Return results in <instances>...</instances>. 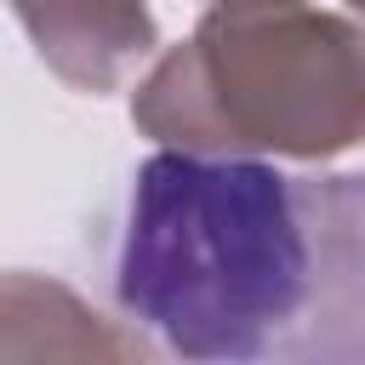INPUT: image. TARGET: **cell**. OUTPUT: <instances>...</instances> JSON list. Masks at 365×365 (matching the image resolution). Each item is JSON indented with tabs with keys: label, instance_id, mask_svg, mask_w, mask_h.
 <instances>
[{
	"label": "cell",
	"instance_id": "cell-2",
	"mask_svg": "<svg viewBox=\"0 0 365 365\" xmlns=\"http://www.w3.org/2000/svg\"><path fill=\"white\" fill-rule=\"evenodd\" d=\"M131 125L160 148L325 165L365 143V17L319 0H211L137 74Z\"/></svg>",
	"mask_w": 365,
	"mask_h": 365
},
{
	"label": "cell",
	"instance_id": "cell-5",
	"mask_svg": "<svg viewBox=\"0 0 365 365\" xmlns=\"http://www.w3.org/2000/svg\"><path fill=\"white\" fill-rule=\"evenodd\" d=\"M200 6H211V0H200Z\"/></svg>",
	"mask_w": 365,
	"mask_h": 365
},
{
	"label": "cell",
	"instance_id": "cell-4",
	"mask_svg": "<svg viewBox=\"0 0 365 365\" xmlns=\"http://www.w3.org/2000/svg\"><path fill=\"white\" fill-rule=\"evenodd\" d=\"M148 359L154 342L125 319H103L63 279L6 268L0 274V359Z\"/></svg>",
	"mask_w": 365,
	"mask_h": 365
},
{
	"label": "cell",
	"instance_id": "cell-1",
	"mask_svg": "<svg viewBox=\"0 0 365 365\" xmlns=\"http://www.w3.org/2000/svg\"><path fill=\"white\" fill-rule=\"evenodd\" d=\"M103 279L154 354L291 365L319 285L314 171L257 154L154 148L108 217Z\"/></svg>",
	"mask_w": 365,
	"mask_h": 365
},
{
	"label": "cell",
	"instance_id": "cell-3",
	"mask_svg": "<svg viewBox=\"0 0 365 365\" xmlns=\"http://www.w3.org/2000/svg\"><path fill=\"white\" fill-rule=\"evenodd\" d=\"M34 57L74 91H120L160 46L148 0H11Z\"/></svg>",
	"mask_w": 365,
	"mask_h": 365
}]
</instances>
